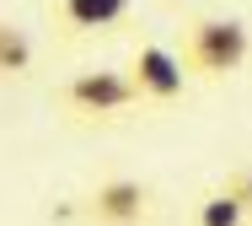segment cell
Wrapping results in <instances>:
<instances>
[{
    "label": "cell",
    "instance_id": "1",
    "mask_svg": "<svg viewBox=\"0 0 252 226\" xmlns=\"http://www.w3.org/2000/svg\"><path fill=\"white\" fill-rule=\"evenodd\" d=\"M252 54V33L242 16H188L183 22V65L188 75L220 81L231 70H242Z\"/></svg>",
    "mask_w": 252,
    "mask_h": 226
},
{
    "label": "cell",
    "instance_id": "2",
    "mask_svg": "<svg viewBox=\"0 0 252 226\" xmlns=\"http://www.w3.org/2000/svg\"><path fill=\"white\" fill-rule=\"evenodd\" d=\"M59 108H64V118H75V124H113V118L145 108V103H140L129 70H75L59 86Z\"/></svg>",
    "mask_w": 252,
    "mask_h": 226
},
{
    "label": "cell",
    "instance_id": "3",
    "mask_svg": "<svg viewBox=\"0 0 252 226\" xmlns=\"http://www.w3.org/2000/svg\"><path fill=\"white\" fill-rule=\"evenodd\" d=\"M129 81H134V92H140V103H151V108H172L177 97H183V86H188V65L183 54H172L166 43H134V54H129Z\"/></svg>",
    "mask_w": 252,
    "mask_h": 226
},
{
    "label": "cell",
    "instance_id": "4",
    "mask_svg": "<svg viewBox=\"0 0 252 226\" xmlns=\"http://www.w3.org/2000/svg\"><path fill=\"white\" fill-rule=\"evenodd\" d=\"M156 205V188L145 178H129V172H118V178H102L97 188L81 199V210H86V221L97 226H140L151 216Z\"/></svg>",
    "mask_w": 252,
    "mask_h": 226
},
{
    "label": "cell",
    "instance_id": "5",
    "mask_svg": "<svg viewBox=\"0 0 252 226\" xmlns=\"http://www.w3.org/2000/svg\"><path fill=\"white\" fill-rule=\"evenodd\" d=\"M134 0H49V22L59 38H97L124 27Z\"/></svg>",
    "mask_w": 252,
    "mask_h": 226
},
{
    "label": "cell",
    "instance_id": "6",
    "mask_svg": "<svg viewBox=\"0 0 252 226\" xmlns=\"http://www.w3.org/2000/svg\"><path fill=\"white\" fill-rule=\"evenodd\" d=\"M32 33L27 27H16V22H0V81H22V75H32Z\"/></svg>",
    "mask_w": 252,
    "mask_h": 226
},
{
    "label": "cell",
    "instance_id": "7",
    "mask_svg": "<svg viewBox=\"0 0 252 226\" xmlns=\"http://www.w3.org/2000/svg\"><path fill=\"white\" fill-rule=\"evenodd\" d=\"M247 205L236 199V194H225V188H209L199 199V210H193V226H247Z\"/></svg>",
    "mask_w": 252,
    "mask_h": 226
},
{
    "label": "cell",
    "instance_id": "8",
    "mask_svg": "<svg viewBox=\"0 0 252 226\" xmlns=\"http://www.w3.org/2000/svg\"><path fill=\"white\" fill-rule=\"evenodd\" d=\"M220 188H225V194H236V199L247 205V216H252V167H236L225 183H220Z\"/></svg>",
    "mask_w": 252,
    "mask_h": 226
},
{
    "label": "cell",
    "instance_id": "9",
    "mask_svg": "<svg viewBox=\"0 0 252 226\" xmlns=\"http://www.w3.org/2000/svg\"><path fill=\"white\" fill-rule=\"evenodd\" d=\"M247 226H252V221H247Z\"/></svg>",
    "mask_w": 252,
    "mask_h": 226
}]
</instances>
